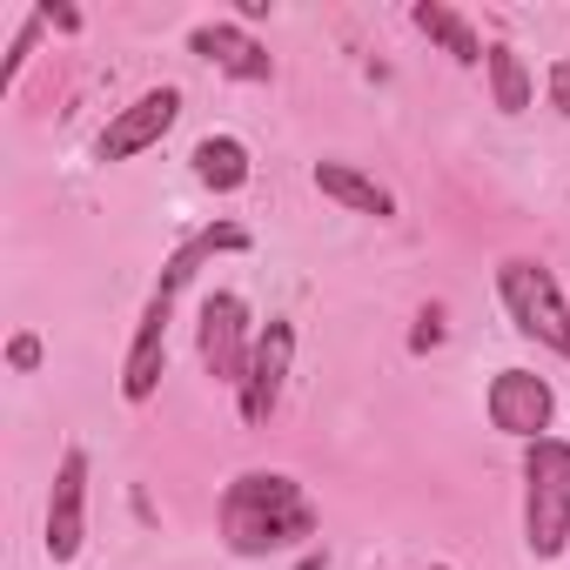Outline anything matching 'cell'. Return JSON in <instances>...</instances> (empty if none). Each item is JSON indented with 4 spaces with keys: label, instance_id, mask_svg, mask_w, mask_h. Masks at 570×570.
<instances>
[{
    "label": "cell",
    "instance_id": "obj_1",
    "mask_svg": "<svg viewBox=\"0 0 570 570\" xmlns=\"http://www.w3.org/2000/svg\"><path fill=\"white\" fill-rule=\"evenodd\" d=\"M222 543L235 557H282L316 537V503L289 470H242L222 490Z\"/></svg>",
    "mask_w": 570,
    "mask_h": 570
},
{
    "label": "cell",
    "instance_id": "obj_2",
    "mask_svg": "<svg viewBox=\"0 0 570 570\" xmlns=\"http://www.w3.org/2000/svg\"><path fill=\"white\" fill-rule=\"evenodd\" d=\"M570 543V443L543 436L523 443V550L537 563L563 557Z\"/></svg>",
    "mask_w": 570,
    "mask_h": 570
},
{
    "label": "cell",
    "instance_id": "obj_3",
    "mask_svg": "<svg viewBox=\"0 0 570 570\" xmlns=\"http://www.w3.org/2000/svg\"><path fill=\"white\" fill-rule=\"evenodd\" d=\"M497 303L517 323V336H530V343H543V350H557L570 363V303H563L557 275L543 262H530V255L497 262Z\"/></svg>",
    "mask_w": 570,
    "mask_h": 570
},
{
    "label": "cell",
    "instance_id": "obj_4",
    "mask_svg": "<svg viewBox=\"0 0 570 570\" xmlns=\"http://www.w3.org/2000/svg\"><path fill=\"white\" fill-rule=\"evenodd\" d=\"M255 323H248V303L235 296V289H215L208 303H202V323H195V350H202V370L215 376V383H228V390H242V376H248V356H255Z\"/></svg>",
    "mask_w": 570,
    "mask_h": 570
},
{
    "label": "cell",
    "instance_id": "obj_5",
    "mask_svg": "<svg viewBox=\"0 0 570 570\" xmlns=\"http://www.w3.org/2000/svg\"><path fill=\"white\" fill-rule=\"evenodd\" d=\"M289 363H296V323H289V316H268V330L255 336L248 376H242V390H235L248 430H262V423L282 410V390H289Z\"/></svg>",
    "mask_w": 570,
    "mask_h": 570
},
{
    "label": "cell",
    "instance_id": "obj_6",
    "mask_svg": "<svg viewBox=\"0 0 570 570\" xmlns=\"http://www.w3.org/2000/svg\"><path fill=\"white\" fill-rule=\"evenodd\" d=\"M483 410H490V430H503L517 443H543L550 436V416H557V390L537 370H497Z\"/></svg>",
    "mask_w": 570,
    "mask_h": 570
},
{
    "label": "cell",
    "instance_id": "obj_7",
    "mask_svg": "<svg viewBox=\"0 0 570 570\" xmlns=\"http://www.w3.org/2000/svg\"><path fill=\"white\" fill-rule=\"evenodd\" d=\"M48 563H75L88 543V450L68 443L55 463V490H48V523H41Z\"/></svg>",
    "mask_w": 570,
    "mask_h": 570
},
{
    "label": "cell",
    "instance_id": "obj_8",
    "mask_svg": "<svg viewBox=\"0 0 570 570\" xmlns=\"http://www.w3.org/2000/svg\"><path fill=\"white\" fill-rule=\"evenodd\" d=\"M175 115H181V88H141V95L95 135V161H135V155H148V148L175 128Z\"/></svg>",
    "mask_w": 570,
    "mask_h": 570
},
{
    "label": "cell",
    "instance_id": "obj_9",
    "mask_svg": "<svg viewBox=\"0 0 570 570\" xmlns=\"http://www.w3.org/2000/svg\"><path fill=\"white\" fill-rule=\"evenodd\" d=\"M168 316H175V296H148L135 343L121 356V403H155V390L168 376Z\"/></svg>",
    "mask_w": 570,
    "mask_h": 570
},
{
    "label": "cell",
    "instance_id": "obj_10",
    "mask_svg": "<svg viewBox=\"0 0 570 570\" xmlns=\"http://www.w3.org/2000/svg\"><path fill=\"white\" fill-rule=\"evenodd\" d=\"M188 55H202V61L222 68L228 81H275L268 48H262L248 28H235V21H202V28H188Z\"/></svg>",
    "mask_w": 570,
    "mask_h": 570
},
{
    "label": "cell",
    "instance_id": "obj_11",
    "mask_svg": "<svg viewBox=\"0 0 570 570\" xmlns=\"http://www.w3.org/2000/svg\"><path fill=\"white\" fill-rule=\"evenodd\" d=\"M309 181H316L330 202H343L350 215H376V222H396V195H390L376 175L350 168V161H316V168H309Z\"/></svg>",
    "mask_w": 570,
    "mask_h": 570
},
{
    "label": "cell",
    "instance_id": "obj_12",
    "mask_svg": "<svg viewBox=\"0 0 570 570\" xmlns=\"http://www.w3.org/2000/svg\"><path fill=\"white\" fill-rule=\"evenodd\" d=\"M410 28H416V35H430L456 68H483V61H490L483 35H476L456 8H443V0H416V8H410Z\"/></svg>",
    "mask_w": 570,
    "mask_h": 570
},
{
    "label": "cell",
    "instance_id": "obj_13",
    "mask_svg": "<svg viewBox=\"0 0 570 570\" xmlns=\"http://www.w3.org/2000/svg\"><path fill=\"white\" fill-rule=\"evenodd\" d=\"M188 168H195V181H202L208 195H242L248 175H255L248 141H235V135H202L195 155H188Z\"/></svg>",
    "mask_w": 570,
    "mask_h": 570
},
{
    "label": "cell",
    "instance_id": "obj_14",
    "mask_svg": "<svg viewBox=\"0 0 570 570\" xmlns=\"http://www.w3.org/2000/svg\"><path fill=\"white\" fill-rule=\"evenodd\" d=\"M242 248H248V228H235V222L202 228L195 242H181V248L168 255V268H161V282H155V296H181L188 282L202 275V262H208V255H242Z\"/></svg>",
    "mask_w": 570,
    "mask_h": 570
},
{
    "label": "cell",
    "instance_id": "obj_15",
    "mask_svg": "<svg viewBox=\"0 0 570 570\" xmlns=\"http://www.w3.org/2000/svg\"><path fill=\"white\" fill-rule=\"evenodd\" d=\"M483 75H490V101H497V115H523V108H530L537 81H530V68H523V55H517V48L490 41V61H483Z\"/></svg>",
    "mask_w": 570,
    "mask_h": 570
},
{
    "label": "cell",
    "instance_id": "obj_16",
    "mask_svg": "<svg viewBox=\"0 0 570 570\" xmlns=\"http://www.w3.org/2000/svg\"><path fill=\"white\" fill-rule=\"evenodd\" d=\"M48 35V14H28L21 21V35H14V48H8V68H0V88H14V75L28 68V55H35V41Z\"/></svg>",
    "mask_w": 570,
    "mask_h": 570
},
{
    "label": "cell",
    "instance_id": "obj_17",
    "mask_svg": "<svg viewBox=\"0 0 570 570\" xmlns=\"http://www.w3.org/2000/svg\"><path fill=\"white\" fill-rule=\"evenodd\" d=\"M436 343H443V309H436V303H430V309H423V316H416V330H410V350H416V356H423V350H436Z\"/></svg>",
    "mask_w": 570,
    "mask_h": 570
},
{
    "label": "cell",
    "instance_id": "obj_18",
    "mask_svg": "<svg viewBox=\"0 0 570 570\" xmlns=\"http://www.w3.org/2000/svg\"><path fill=\"white\" fill-rule=\"evenodd\" d=\"M550 108L570 121V61H550Z\"/></svg>",
    "mask_w": 570,
    "mask_h": 570
},
{
    "label": "cell",
    "instance_id": "obj_19",
    "mask_svg": "<svg viewBox=\"0 0 570 570\" xmlns=\"http://www.w3.org/2000/svg\"><path fill=\"white\" fill-rule=\"evenodd\" d=\"M8 363H14V370H35V363H41V336H28V330H21V336L8 343Z\"/></svg>",
    "mask_w": 570,
    "mask_h": 570
},
{
    "label": "cell",
    "instance_id": "obj_20",
    "mask_svg": "<svg viewBox=\"0 0 570 570\" xmlns=\"http://www.w3.org/2000/svg\"><path fill=\"white\" fill-rule=\"evenodd\" d=\"M48 14V28H61V35H81V8H41Z\"/></svg>",
    "mask_w": 570,
    "mask_h": 570
}]
</instances>
